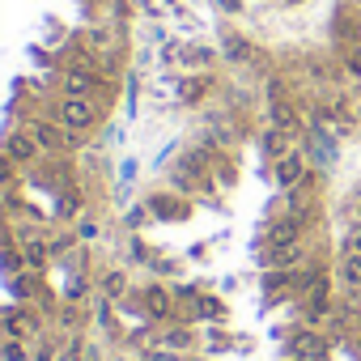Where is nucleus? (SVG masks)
<instances>
[{"label": "nucleus", "mask_w": 361, "mask_h": 361, "mask_svg": "<svg viewBox=\"0 0 361 361\" xmlns=\"http://www.w3.org/2000/svg\"><path fill=\"white\" fill-rule=\"evenodd\" d=\"M30 353H35L30 340H5L0 344V361H30Z\"/></svg>", "instance_id": "obj_16"}, {"label": "nucleus", "mask_w": 361, "mask_h": 361, "mask_svg": "<svg viewBox=\"0 0 361 361\" xmlns=\"http://www.w3.org/2000/svg\"><path fill=\"white\" fill-rule=\"evenodd\" d=\"M9 289H13V298H18V302H26V306L43 293L39 272H30V268H26V272H18V276H9Z\"/></svg>", "instance_id": "obj_12"}, {"label": "nucleus", "mask_w": 361, "mask_h": 361, "mask_svg": "<svg viewBox=\"0 0 361 361\" xmlns=\"http://www.w3.org/2000/svg\"><path fill=\"white\" fill-rule=\"evenodd\" d=\"M73 243H77V234H56V238H47V247H51V259L68 255V251H73Z\"/></svg>", "instance_id": "obj_24"}, {"label": "nucleus", "mask_w": 361, "mask_h": 361, "mask_svg": "<svg viewBox=\"0 0 361 361\" xmlns=\"http://www.w3.org/2000/svg\"><path fill=\"white\" fill-rule=\"evenodd\" d=\"M289 243H306V221H302L298 213L276 217V221L268 226V234H264V247H289Z\"/></svg>", "instance_id": "obj_7"}, {"label": "nucleus", "mask_w": 361, "mask_h": 361, "mask_svg": "<svg viewBox=\"0 0 361 361\" xmlns=\"http://www.w3.org/2000/svg\"><path fill=\"white\" fill-rule=\"evenodd\" d=\"M285 5H302V0H285Z\"/></svg>", "instance_id": "obj_31"}, {"label": "nucleus", "mask_w": 361, "mask_h": 361, "mask_svg": "<svg viewBox=\"0 0 361 361\" xmlns=\"http://www.w3.org/2000/svg\"><path fill=\"white\" fill-rule=\"evenodd\" d=\"M56 123L60 128H68L73 136H85V132H94L98 123H102V106L94 102V98H60L56 102Z\"/></svg>", "instance_id": "obj_1"}, {"label": "nucleus", "mask_w": 361, "mask_h": 361, "mask_svg": "<svg viewBox=\"0 0 361 361\" xmlns=\"http://www.w3.org/2000/svg\"><path fill=\"white\" fill-rule=\"evenodd\" d=\"M153 217H161V221H183V217H192V204L183 200V196H170V192H157V196H149V204H145Z\"/></svg>", "instance_id": "obj_8"}, {"label": "nucleus", "mask_w": 361, "mask_h": 361, "mask_svg": "<svg viewBox=\"0 0 361 361\" xmlns=\"http://www.w3.org/2000/svg\"><path fill=\"white\" fill-rule=\"evenodd\" d=\"M196 310H200L204 319H226V306H221L217 298H209V293H200V302H196Z\"/></svg>", "instance_id": "obj_23"}, {"label": "nucleus", "mask_w": 361, "mask_h": 361, "mask_svg": "<svg viewBox=\"0 0 361 361\" xmlns=\"http://www.w3.org/2000/svg\"><path fill=\"white\" fill-rule=\"evenodd\" d=\"M115 361H140V357H115Z\"/></svg>", "instance_id": "obj_30"}, {"label": "nucleus", "mask_w": 361, "mask_h": 361, "mask_svg": "<svg viewBox=\"0 0 361 361\" xmlns=\"http://www.w3.org/2000/svg\"><path fill=\"white\" fill-rule=\"evenodd\" d=\"M60 323H64V327L73 331V327L81 323V310H77V306H64V319H60Z\"/></svg>", "instance_id": "obj_27"}, {"label": "nucleus", "mask_w": 361, "mask_h": 361, "mask_svg": "<svg viewBox=\"0 0 361 361\" xmlns=\"http://www.w3.org/2000/svg\"><path fill=\"white\" fill-rule=\"evenodd\" d=\"M18 247H22V259H26V268H30V272H43V268L51 264V247H47V243H43L39 234L22 238Z\"/></svg>", "instance_id": "obj_10"}, {"label": "nucleus", "mask_w": 361, "mask_h": 361, "mask_svg": "<svg viewBox=\"0 0 361 361\" xmlns=\"http://www.w3.org/2000/svg\"><path fill=\"white\" fill-rule=\"evenodd\" d=\"M60 340H51V336H43V340H35V353H30V361H60Z\"/></svg>", "instance_id": "obj_18"}, {"label": "nucleus", "mask_w": 361, "mask_h": 361, "mask_svg": "<svg viewBox=\"0 0 361 361\" xmlns=\"http://www.w3.org/2000/svg\"><path fill=\"white\" fill-rule=\"evenodd\" d=\"M348 217H353V221H361V192L353 196V204H348Z\"/></svg>", "instance_id": "obj_28"}, {"label": "nucleus", "mask_w": 361, "mask_h": 361, "mask_svg": "<svg viewBox=\"0 0 361 361\" xmlns=\"http://www.w3.org/2000/svg\"><path fill=\"white\" fill-rule=\"evenodd\" d=\"M357 306H361V289H357Z\"/></svg>", "instance_id": "obj_32"}, {"label": "nucleus", "mask_w": 361, "mask_h": 361, "mask_svg": "<svg viewBox=\"0 0 361 361\" xmlns=\"http://www.w3.org/2000/svg\"><path fill=\"white\" fill-rule=\"evenodd\" d=\"M56 217H60V221L81 217V192H64V196L56 200Z\"/></svg>", "instance_id": "obj_17"}, {"label": "nucleus", "mask_w": 361, "mask_h": 361, "mask_svg": "<svg viewBox=\"0 0 361 361\" xmlns=\"http://www.w3.org/2000/svg\"><path fill=\"white\" fill-rule=\"evenodd\" d=\"M98 293H102V298H111V302H119V298L128 293V272H123V268H111V272H102V281H98Z\"/></svg>", "instance_id": "obj_14"}, {"label": "nucleus", "mask_w": 361, "mask_h": 361, "mask_svg": "<svg viewBox=\"0 0 361 361\" xmlns=\"http://www.w3.org/2000/svg\"><path fill=\"white\" fill-rule=\"evenodd\" d=\"M340 251L361 255V221H348V230H344V238H340Z\"/></svg>", "instance_id": "obj_22"}, {"label": "nucleus", "mask_w": 361, "mask_h": 361, "mask_svg": "<svg viewBox=\"0 0 361 361\" xmlns=\"http://www.w3.org/2000/svg\"><path fill=\"white\" fill-rule=\"evenodd\" d=\"M60 361H85V344H81V336H73V340L64 344V353H60Z\"/></svg>", "instance_id": "obj_25"}, {"label": "nucleus", "mask_w": 361, "mask_h": 361, "mask_svg": "<svg viewBox=\"0 0 361 361\" xmlns=\"http://www.w3.org/2000/svg\"><path fill=\"white\" fill-rule=\"evenodd\" d=\"M226 51H230V60H247V56H251L247 39H226Z\"/></svg>", "instance_id": "obj_26"}, {"label": "nucleus", "mask_w": 361, "mask_h": 361, "mask_svg": "<svg viewBox=\"0 0 361 361\" xmlns=\"http://www.w3.org/2000/svg\"><path fill=\"white\" fill-rule=\"evenodd\" d=\"M204 90H209V77H192V81H183V94H178V98H183V102H200Z\"/></svg>", "instance_id": "obj_21"}, {"label": "nucleus", "mask_w": 361, "mask_h": 361, "mask_svg": "<svg viewBox=\"0 0 361 361\" xmlns=\"http://www.w3.org/2000/svg\"><path fill=\"white\" fill-rule=\"evenodd\" d=\"M0 331H5V340H35L43 336V314L26 302L9 306V310H0Z\"/></svg>", "instance_id": "obj_2"}, {"label": "nucleus", "mask_w": 361, "mask_h": 361, "mask_svg": "<svg viewBox=\"0 0 361 361\" xmlns=\"http://www.w3.org/2000/svg\"><path fill=\"white\" fill-rule=\"evenodd\" d=\"M306 174H310V170H306V157H302L298 149L281 153V157H276V166H272V178H276V188H281V192H293Z\"/></svg>", "instance_id": "obj_6"}, {"label": "nucleus", "mask_w": 361, "mask_h": 361, "mask_svg": "<svg viewBox=\"0 0 361 361\" xmlns=\"http://www.w3.org/2000/svg\"><path fill=\"white\" fill-rule=\"evenodd\" d=\"M268 119H272V128L285 132V136H298V128H302V123H298V111H293L289 102H272V106H268Z\"/></svg>", "instance_id": "obj_13"}, {"label": "nucleus", "mask_w": 361, "mask_h": 361, "mask_svg": "<svg viewBox=\"0 0 361 361\" xmlns=\"http://www.w3.org/2000/svg\"><path fill=\"white\" fill-rule=\"evenodd\" d=\"M77 243H94L98 234H102V226H98V217H77Z\"/></svg>", "instance_id": "obj_20"}, {"label": "nucleus", "mask_w": 361, "mask_h": 361, "mask_svg": "<svg viewBox=\"0 0 361 361\" xmlns=\"http://www.w3.org/2000/svg\"><path fill=\"white\" fill-rule=\"evenodd\" d=\"M68 281H73V285L64 289V293H68V302H81V298H90V293H94V281H90V276H81V272H73Z\"/></svg>", "instance_id": "obj_19"}, {"label": "nucleus", "mask_w": 361, "mask_h": 361, "mask_svg": "<svg viewBox=\"0 0 361 361\" xmlns=\"http://www.w3.org/2000/svg\"><path fill=\"white\" fill-rule=\"evenodd\" d=\"M336 276H340V285L344 289H361V255H353V251H340V259H336Z\"/></svg>", "instance_id": "obj_11"}, {"label": "nucleus", "mask_w": 361, "mask_h": 361, "mask_svg": "<svg viewBox=\"0 0 361 361\" xmlns=\"http://www.w3.org/2000/svg\"><path fill=\"white\" fill-rule=\"evenodd\" d=\"M357 35H361V18H357Z\"/></svg>", "instance_id": "obj_33"}, {"label": "nucleus", "mask_w": 361, "mask_h": 361, "mask_svg": "<svg viewBox=\"0 0 361 361\" xmlns=\"http://www.w3.org/2000/svg\"><path fill=\"white\" fill-rule=\"evenodd\" d=\"M30 136L39 140L43 153H68V149H77V136L68 128H60V123H47V119H35L30 123Z\"/></svg>", "instance_id": "obj_3"}, {"label": "nucleus", "mask_w": 361, "mask_h": 361, "mask_svg": "<svg viewBox=\"0 0 361 361\" xmlns=\"http://www.w3.org/2000/svg\"><path fill=\"white\" fill-rule=\"evenodd\" d=\"M157 344L170 348V353H183V348H196V336H192L188 327H166V331L157 336Z\"/></svg>", "instance_id": "obj_15"}, {"label": "nucleus", "mask_w": 361, "mask_h": 361, "mask_svg": "<svg viewBox=\"0 0 361 361\" xmlns=\"http://www.w3.org/2000/svg\"><path fill=\"white\" fill-rule=\"evenodd\" d=\"M145 314L153 319V323H170L178 310H174V293L166 289V285H149L145 289Z\"/></svg>", "instance_id": "obj_9"}, {"label": "nucleus", "mask_w": 361, "mask_h": 361, "mask_svg": "<svg viewBox=\"0 0 361 361\" xmlns=\"http://www.w3.org/2000/svg\"><path fill=\"white\" fill-rule=\"evenodd\" d=\"M60 90H64L68 98H94V94L102 90V77H98L90 64H73V68L60 77Z\"/></svg>", "instance_id": "obj_5"}, {"label": "nucleus", "mask_w": 361, "mask_h": 361, "mask_svg": "<svg viewBox=\"0 0 361 361\" xmlns=\"http://www.w3.org/2000/svg\"><path fill=\"white\" fill-rule=\"evenodd\" d=\"M217 5H221L226 13H238V9H243V0H217Z\"/></svg>", "instance_id": "obj_29"}, {"label": "nucleus", "mask_w": 361, "mask_h": 361, "mask_svg": "<svg viewBox=\"0 0 361 361\" xmlns=\"http://www.w3.org/2000/svg\"><path fill=\"white\" fill-rule=\"evenodd\" d=\"M0 153H5L13 166H35V161L43 157V149H39V140L30 136V128L9 132V136H5V149H0Z\"/></svg>", "instance_id": "obj_4"}]
</instances>
